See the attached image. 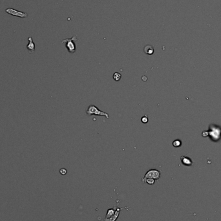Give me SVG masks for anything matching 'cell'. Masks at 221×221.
I'll return each instance as SVG.
<instances>
[{"label": "cell", "instance_id": "9c48e42d", "mask_svg": "<svg viewBox=\"0 0 221 221\" xmlns=\"http://www.w3.org/2000/svg\"><path fill=\"white\" fill-rule=\"evenodd\" d=\"M112 78H113V79L115 81L118 82L120 81V80L121 79L122 75L121 74H120L119 72H114L113 76H112Z\"/></svg>", "mask_w": 221, "mask_h": 221}, {"label": "cell", "instance_id": "7a4b0ae2", "mask_svg": "<svg viewBox=\"0 0 221 221\" xmlns=\"http://www.w3.org/2000/svg\"><path fill=\"white\" fill-rule=\"evenodd\" d=\"M78 40L76 36H74L70 39H65L62 41V44L66 45V48H67L68 52L74 53L76 52V44L75 42Z\"/></svg>", "mask_w": 221, "mask_h": 221}, {"label": "cell", "instance_id": "30bf717a", "mask_svg": "<svg viewBox=\"0 0 221 221\" xmlns=\"http://www.w3.org/2000/svg\"><path fill=\"white\" fill-rule=\"evenodd\" d=\"M114 214V211L113 209L109 210L108 211L107 215H106V218H110V216H112Z\"/></svg>", "mask_w": 221, "mask_h": 221}, {"label": "cell", "instance_id": "8fae6325", "mask_svg": "<svg viewBox=\"0 0 221 221\" xmlns=\"http://www.w3.org/2000/svg\"><path fill=\"white\" fill-rule=\"evenodd\" d=\"M181 144H182L181 141L179 140H175L174 142H173V146L174 147H175V148H178V147L180 146Z\"/></svg>", "mask_w": 221, "mask_h": 221}, {"label": "cell", "instance_id": "4fadbf2b", "mask_svg": "<svg viewBox=\"0 0 221 221\" xmlns=\"http://www.w3.org/2000/svg\"><path fill=\"white\" fill-rule=\"evenodd\" d=\"M144 182H147L149 184H153L154 183V179L153 178H147Z\"/></svg>", "mask_w": 221, "mask_h": 221}, {"label": "cell", "instance_id": "7c38bea8", "mask_svg": "<svg viewBox=\"0 0 221 221\" xmlns=\"http://www.w3.org/2000/svg\"><path fill=\"white\" fill-rule=\"evenodd\" d=\"M148 116L147 114H146L143 117H142L141 118V121H142V123L144 124H147L148 122Z\"/></svg>", "mask_w": 221, "mask_h": 221}, {"label": "cell", "instance_id": "5bb4252c", "mask_svg": "<svg viewBox=\"0 0 221 221\" xmlns=\"http://www.w3.org/2000/svg\"><path fill=\"white\" fill-rule=\"evenodd\" d=\"M60 173L61 174H62V175H65V174H66V173H67V170L64 168L61 169V170H60Z\"/></svg>", "mask_w": 221, "mask_h": 221}, {"label": "cell", "instance_id": "277c9868", "mask_svg": "<svg viewBox=\"0 0 221 221\" xmlns=\"http://www.w3.org/2000/svg\"><path fill=\"white\" fill-rule=\"evenodd\" d=\"M5 12L8 14H10L12 16H17V17L21 18H26L28 17V14L24 12H20L12 8H8L5 10Z\"/></svg>", "mask_w": 221, "mask_h": 221}, {"label": "cell", "instance_id": "ba28073f", "mask_svg": "<svg viewBox=\"0 0 221 221\" xmlns=\"http://www.w3.org/2000/svg\"><path fill=\"white\" fill-rule=\"evenodd\" d=\"M120 208H117V210L116 212V213L112 215V216H110V218H105V221H115L116 220V218H118V216L119 213H120Z\"/></svg>", "mask_w": 221, "mask_h": 221}, {"label": "cell", "instance_id": "3957f363", "mask_svg": "<svg viewBox=\"0 0 221 221\" xmlns=\"http://www.w3.org/2000/svg\"><path fill=\"white\" fill-rule=\"evenodd\" d=\"M160 177V171L156 170H150L146 173L144 177L142 179V181L144 182L147 178L158 180Z\"/></svg>", "mask_w": 221, "mask_h": 221}, {"label": "cell", "instance_id": "6da1fadb", "mask_svg": "<svg viewBox=\"0 0 221 221\" xmlns=\"http://www.w3.org/2000/svg\"><path fill=\"white\" fill-rule=\"evenodd\" d=\"M86 113H87V115L89 116L98 115L101 116L106 117V118L108 119L109 118V114L106 112H104L102 110H100L96 106L93 104H90L88 107L87 110H86Z\"/></svg>", "mask_w": 221, "mask_h": 221}, {"label": "cell", "instance_id": "52a82bcc", "mask_svg": "<svg viewBox=\"0 0 221 221\" xmlns=\"http://www.w3.org/2000/svg\"><path fill=\"white\" fill-rule=\"evenodd\" d=\"M144 51L146 54L148 55H152L154 53V48H153V46H151L150 45H146L144 48Z\"/></svg>", "mask_w": 221, "mask_h": 221}, {"label": "cell", "instance_id": "5b68a950", "mask_svg": "<svg viewBox=\"0 0 221 221\" xmlns=\"http://www.w3.org/2000/svg\"><path fill=\"white\" fill-rule=\"evenodd\" d=\"M28 44L26 45V48L30 53H33L35 51V44L33 42L32 37L28 38Z\"/></svg>", "mask_w": 221, "mask_h": 221}, {"label": "cell", "instance_id": "8992f818", "mask_svg": "<svg viewBox=\"0 0 221 221\" xmlns=\"http://www.w3.org/2000/svg\"><path fill=\"white\" fill-rule=\"evenodd\" d=\"M180 160L182 162V164L186 166H190L192 165V160L188 156H182L180 157Z\"/></svg>", "mask_w": 221, "mask_h": 221}]
</instances>
